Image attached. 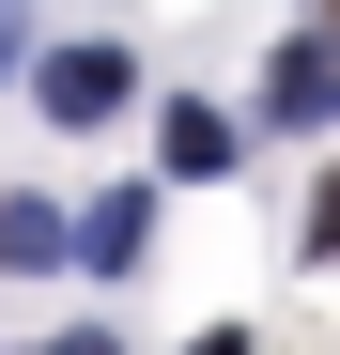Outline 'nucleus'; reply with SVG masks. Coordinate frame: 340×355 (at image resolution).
<instances>
[{
	"mask_svg": "<svg viewBox=\"0 0 340 355\" xmlns=\"http://www.w3.org/2000/svg\"><path fill=\"white\" fill-rule=\"evenodd\" d=\"M294 248H309V263H340V170L309 186V216H294Z\"/></svg>",
	"mask_w": 340,
	"mask_h": 355,
	"instance_id": "obj_6",
	"label": "nucleus"
},
{
	"mask_svg": "<svg viewBox=\"0 0 340 355\" xmlns=\"http://www.w3.org/2000/svg\"><path fill=\"white\" fill-rule=\"evenodd\" d=\"M31 355H124V340H108V324H62V340H31Z\"/></svg>",
	"mask_w": 340,
	"mask_h": 355,
	"instance_id": "obj_7",
	"label": "nucleus"
},
{
	"mask_svg": "<svg viewBox=\"0 0 340 355\" xmlns=\"http://www.w3.org/2000/svg\"><path fill=\"white\" fill-rule=\"evenodd\" d=\"M155 155H170V170H186V186H216V170H232V155H248V124H232V108H216V93H201V108H170V139H155Z\"/></svg>",
	"mask_w": 340,
	"mask_h": 355,
	"instance_id": "obj_4",
	"label": "nucleus"
},
{
	"mask_svg": "<svg viewBox=\"0 0 340 355\" xmlns=\"http://www.w3.org/2000/svg\"><path fill=\"white\" fill-rule=\"evenodd\" d=\"M124 93H139V62H124L108 31H93V46H46V62H31V108H46V124H78V139H93V124H124Z\"/></svg>",
	"mask_w": 340,
	"mask_h": 355,
	"instance_id": "obj_1",
	"label": "nucleus"
},
{
	"mask_svg": "<svg viewBox=\"0 0 340 355\" xmlns=\"http://www.w3.org/2000/svg\"><path fill=\"white\" fill-rule=\"evenodd\" d=\"M0 263H62V201H0Z\"/></svg>",
	"mask_w": 340,
	"mask_h": 355,
	"instance_id": "obj_5",
	"label": "nucleus"
},
{
	"mask_svg": "<svg viewBox=\"0 0 340 355\" xmlns=\"http://www.w3.org/2000/svg\"><path fill=\"white\" fill-rule=\"evenodd\" d=\"M186 355H248V324H201V340H186Z\"/></svg>",
	"mask_w": 340,
	"mask_h": 355,
	"instance_id": "obj_8",
	"label": "nucleus"
},
{
	"mask_svg": "<svg viewBox=\"0 0 340 355\" xmlns=\"http://www.w3.org/2000/svg\"><path fill=\"white\" fill-rule=\"evenodd\" d=\"M139 248H155V186H108L93 216H62V263H93V278H124Z\"/></svg>",
	"mask_w": 340,
	"mask_h": 355,
	"instance_id": "obj_3",
	"label": "nucleus"
},
{
	"mask_svg": "<svg viewBox=\"0 0 340 355\" xmlns=\"http://www.w3.org/2000/svg\"><path fill=\"white\" fill-rule=\"evenodd\" d=\"M16 62H31V31H16V16H0V78H16Z\"/></svg>",
	"mask_w": 340,
	"mask_h": 355,
	"instance_id": "obj_9",
	"label": "nucleus"
},
{
	"mask_svg": "<svg viewBox=\"0 0 340 355\" xmlns=\"http://www.w3.org/2000/svg\"><path fill=\"white\" fill-rule=\"evenodd\" d=\"M263 124H294V139L340 124V31H278V62H263Z\"/></svg>",
	"mask_w": 340,
	"mask_h": 355,
	"instance_id": "obj_2",
	"label": "nucleus"
}]
</instances>
